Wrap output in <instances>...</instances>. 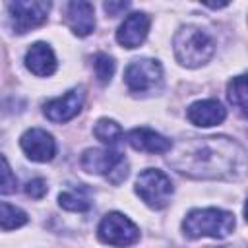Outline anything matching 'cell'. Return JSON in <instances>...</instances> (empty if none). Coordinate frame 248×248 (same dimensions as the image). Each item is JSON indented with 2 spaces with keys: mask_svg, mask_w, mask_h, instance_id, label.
<instances>
[{
  "mask_svg": "<svg viewBox=\"0 0 248 248\" xmlns=\"http://www.w3.org/2000/svg\"><path fill=\"white\" fill-rule=\"evenodd\" d=\"M169 165L194 180H229L246 167L244 147L227 136L186 138L169 149Z\"/></svg>",
  "mask_w": 248,
  "mask_h": 248,
  "instance_id": "cell-1",
  "label": "cell"
},
{
  "mask_svg": "<svg viewBox=\"0 0 248 248\" xmlns=\"http://www.w3.org/2000/svg\"><path fill=\"white\" fill-rule=\"evenodd\" d=\"M234 215L219 207H200L186 213L182 221V232L196 238H225L234 231Z\"/></svg>",
  "mask_w": 248,
  "mask_h": 248,
  "instance_id": "cell-2",
  "label": "cell"
},
{
  "mask_svg": "<svg viewBox=\"0 0 248 248\" xmlns=\"http://www.w3.org/2000/svg\"><path fill=\"white\" fill-rule=\"evenodd\" d=\"M172 50L180 66L200 68L213 58L215 43L200 27L182 25L172 37Z\"/></svg>",
  "mask_w": 248,
  "mask_h": 248,
  "instance_id": "cell-3",
  "label": "cell"
},
{
  "mask_svg": "<svg viewBox=\"0 0 248 248\" xmlns=\"http://www.w3.org/2000/svg\"><path fill=\"white\" fill-rule=\"evenodd\" d=\"M124 83L132 95L147 97L163 89V68L159 60L136 58L124 70Z\"/></svg>",
  "mask_w": 248,
  "mask_h": 248,
  "instance_id": "cell-4",
  "label": "cell"
},
{
  "mask_svg": "<svg viewBox=\"0 0 248 248\" xmlns=\"http://www.w3.org/2000/svg\"><path fill=\"white\" fill-rule=\"evenodd\" d=\"M172 180L159 169H145L136 178V194L151 209H165L170 203Z\"/></svg>",
  "mask_w": 248,
  "mask_h": 248,
  "instance_id": "cell-5",
  "label": "cell"
},
{
  "mask_svg": "<svg viewBox=\"0 0 248 248\" xmlns=\"http://www.w3.org/2000/svg\"><path fill=\"white\" fill-rule=\"evenodd\" d=\"M97 238L108 246L128 248L140 240V229L124 213L110 211L101 219L97 227Z\"/></svg>",
  "mask_w": 248,
  "mask_h": 248,
  "instance_id": "cell-6",
  "label": "cell"
},
{
  "mask_svg": "<svg viewBox=\"0 0 248 248\" xmlns=\"http://www.w3.org/2000/svg\"><path fill=\"white\" fill-rule=\"evenodd\" d=\"M50 10V2L41 0H16L8 4V16L12 31L17 35H23L46 21Z\"/></svg>",
  "mask_w": 248,
  "mask_h": 248,
  "instance_id": "cell-7",
  "label": "cell"
},
{
  "mask_svg": "<svg viewBox=\"0 0 248 248\" xmlns=\"http://www.w3.org/2000/svg\"><path fill=\"white\" fill-rule=\"evenodd\" d=\"M19 147L27 159L35 163H48L56 155V141L50 132L43 128H29L19 138Z\"/></svg>",
  "mask_w": 248,
  "mask_h": 248,
  "instance_id": "cell-8",
  "label": "cell"
},
{
  "mask_svg": "<svg viewBox=\"0 0 248 248\" xmlns=\"http://www.w3.org/2000/svg\"><path fill=\"white\" fill-rule=\"evenodd\" d=\"M81 107H83V89L74 87V89L66 91L62 97L46 101L43 107V112L50 122L64 124V122L72 120L74 116H78Z\"/></svg>",
  "mask_w": 248,
  "mask_h": 248,
  "instance_id": "cell-9",
  "label": "cell"
},
{
  "mask_svg": "<svg viewBox=\"0 0 248 248\" xmlns=\"http://www.w3.org/2000/svg\"><path fill=\"white\" fill-rule=\"evenodd\" d=\"M149 25H151V17L145 14V12H134L130 14L118 27L116 31V41L120 46L124 48H138L147 33H149Z\"/></svg>",
  "mask_w": 248,
  "mask_h": 248,
  "instance_id": "cell-10",
  "label": "cell"
},
{
  "mask_svg": "<svg viewBox=\"0 0 248 248\" xmlns=\"http://www.w3.org/2000/svg\"><path fill=\"white\" fill-rule=\"evenodd\" d=\"M186 116L194 126L211 128L219 126L227 118V110L217 99H200L186 108Z\"/></svg>",
  "mask_w": 248,
  "mask_h": 248,
  "instance_id": "cell-11",
  "label": "cell"
},
{
  "mask_svg": "<svg viewBox=\"0 0 248 248\" xmlns=\"http://www.w3.org/2000/svg\"><path fill=\"white\" fill-rule=\"evenodd\" d=\"M124 161V155L116 149H97L89 147L81 155V169L91 174H110L120 163Z\"/></svg>",
  "mask_w": 248,
  "mask_h": 248,
  "instance_id": "cell-12",
  "label": "cell"
},
{
  "mask_svg": "<svg viewBox=\"0 0 248 248\" xmlns=\"http://www.w3.org/2000/svg\"><path fill=\"white\" fill-rule=\"evenodd\" d=\"M66 25L78 37H87L95 29V10L93 4L76 0L66 6Z\"/></svg>",
  "mask_w": 248,
  "mask_h": 248,
  "instance_id": "cell-13",
  "label": "cell"
},
{
  "mask_svg": "<svg viewBox=\"0 0 248 248\" xmlns=\"http://www.w3.org/2000/svg\"><path fill=\"white\" fill-rule=\"evenodd\" d=\"M56 56H54V50L50 48V45L46 43H33L27 52H25V68L39 76V78H46V76H52L56 72Z\"/></svg>",
  "mask_w": 248,
  "mask_h": 248,
  "instance_id": "cell-14",
  "label": "cell"
},
{
  "mask_svg": "<svg viewBox=\"0 0 248 248\" xmlns=\"http://www.w3.org/2000/svg\"><path fill=\"white\" fill-rule=\"evenodd\" d=\"M128 143L136 151H145V153H169L172 147L170 140L165 138L163 134L151 130V128H134L128 132Z\"/></svg>",
  "mask_w": 248,
  "mask_h": 248,
  "instance_id": "cell-15",
  "label": "cell"
},
{
  "mask_svg": "<svg viewBox=\"0 0 248 248\" xmlns=\"http://www.w3.org/2000/svg\"><path fill=\"white\" fill-rule=\"evenodd\" d=\"M93 136L99 141H103L105 145H114V143H118L122 140L124 132H122V128H120V124L116 120H112V118H99L95 122V126H93Z\"/></svg>",
  "mask_w": 248,
  "mask_h": 248,
  "instance_id": "cell-16",
  "label": "cell"
},
{
  "mask_svg": "<svg viewBox=\"0 0 248 248\" xmlns=\"http://www.w3.org/2000/svg\"><path fill=\"white\" fill-rule=\"evenodd\" d=\"M27 221H29V217H27V213H25L23 209L0 202V229H2V231L19 229V227H23Z\"/></svg>",
  "mask_w": 248,
  "mask_h": 248,
  "instance_id": "cell-17",
  "label": "cell"
},
{
  "mask_svg": "<svg viewBox=\"0 0 248 248\" xmlns=\"http://www.w3.org/2000/svg\"><path fill=\"white\" fill-rule=\"evenodd\" d=\"M227 99L231 105H234L240 114H246V76H236L227 85Z\"/></svg>",
  "mask_w": 248,
  "mask_h": 248,
  "instance_id": "cell-18",
  "label": "cell"
},
{
  "mask_svg": "<svg viewBox=\"0 0 248 248\" xmlns=\"http://www.w3.org/2000/svg\"><path fill=\"white\" fill-rule=\"evenodd\" d=\"M93 68H95V76H97L99 83L105 85V83L110 81V78H112V74L116 70V62H114L112 56H108L105 52H99L93 58Z\"/></svg>",
  "mask_w": 248,
  "mask_h": 248,
  "instance_id": "cell-19",
  "label": "cell"
},
{
  "mask_svg": "<svg viewBox=\"0 0 248 248\" xmlns=\"http://www.w3.org/2000/svg\"><path fill=\"white\" fill-rule=\"evenodd\" d=\"M58 203H60L62 209H66V211H78V213L87 211L91 207L89 198H85L79 192H62L58 196Z\"/></svg>",
  "mask_w": 248,
  "mask_h": 248,
  "instance_id": "cell-20",
  "label": "cell"
},
{
  "mask_svg": "<svg viewBox=\"0 0 248 248\" xmlns=\"http://www.w3.org/2000/svg\"><path fill=\"white\" fill-rule=\"evenodd\" d=\"M17 190V178L12 172L10 163L4 155H0V194H16Z\"/></svg>",
  "mask_w": 248,
  "mask_h": 248,
  "instance_id": "cell-21",
  "label": "cell"
},
{
  "mask_svg": "<svg viewBox=\"0 0 248 248\" xmlns=\"http://www.w3.org/2000/svg\"><path fill=\"white\" fill-rule=\"evenodd\" d=\"M46 190L48 188H46V182L43 178H33V180H29L25 184V194L29 198H33V200H41L46 194Z\"/></svg>",
  "mask_w": 248,
  "mask_h": 248,
  "instance_id": "cell-22",
  "label": "cell"
},
{
  "mask_svg": "<svg viewBox=\"0 0 248 248\" xmlns=\"http://www.w3.org/2000/svg\"><path fill=\"white\" fill-rule=\"evenodd\" d=\"M103 8H105V12H107L110 17H114V16H118L120 12L128 10V8H130V4H128V2H105V4H103Z\"/></svg>",
  "mask_w": 248,
  "mask_h": 248,
  "instance_id": "cell-23",
  "label": "cell"
}]
</instances>
